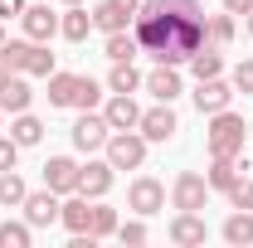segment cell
I'll return each mask as SVG.
<instances>
[{
	"label": "cell",
	"mask_w": 253,
	"mask_h": 248,
	"mask_svg": "<svg viewBox=\"0 0 253 248\" xmlns=\"http://www.w3.org/2000/svg\"><path fill=\"white\" fill-rule=\"evenodd\" d=\"M131 34H136L141 54L180 68L205 44V5L200 0H141V10L131 20Z\"/></svg>",
	"instance_id": "obj_1"
},
{
	"label": "cell",
	"mask_w": 253,
	"mask_h": 248,
	"mask_svg": "<svg viewBox=\"0 0 253 248\" xmlns=\"http://www.w3.org/2000/svg\"><path fill=\"white\" fill-rule=\"evenodd\" d=\"M244 117L239 112H210V131H205V141H210V156H244Z\"/></svg>",
	"instance_id": "obj_2"
},
{
	"label": "cell",
	"mask_w": 253,
	"mask_h": 248,
	"mask_svg": "<svg viewBox=\"0 0 253 248\" xmlns=\"http://www.w3.org/2000/svg\"><path fill=\"white\" fill-rule=\"evenodd\" d=\"M102 151L112 161V170H136V165L146 161V136H141V131H112Z\"/></svg>",
	"instance_id": "obj_3"
},
{
	"label": "cell",
	"mask_w": 253,
	"mask_h": 248,
	"mask_svg": "<svg viewBox=\"0 0 253 248\" xmlns=\"http://www.w3.org/2000/svg\"><path fill=\"white\" fill-rule=\"evenodd\" d=\"M68 136H73V146H78L83 156H93V151H102V146H107L112 126H107V117H102V112H93V107H88V112L73 122V131H68Z\"/></svg>",
	"instance_id": "obj_4"
},
{
	"label": "cell",
	"mask_w": 253,
	"mask_h": 248,
	"mask_svg": "<svg viewBox=\"0 0 253 248\" xmlns=\"http://www.w3.org/2000/svg\"><path fill=\"white\" fill-rule=\"evenodd\" d=\"M170 205L175 209H205L210 205V180L200 170H180L175 185H170Z\"/></svg>",
	"instance_id": "obj_5"
},
{
	"label": "cell",
	"mask_w": 253,
	"mask_h": 248,
	"mask_svg": "<svg viewBox=\"0 0 253 248\" xmlns=\"http://www.w3.org/2000/svg\"><path fill=\"white\" fill-rule=\"evenodd\" d=\"M126 205L136 209V214H156V209H166V185H161L156 175H136L131 180V190H126Z\"/></svg>",
	"instance_id": "obj_6"
},
{
	"label": "cell",
	"mask_w": 253,
	"mask_h": 248,
	"mask_svg": "<svg viewBox=\"0 0 253 248\" xmlns=\"http://www.w3.org/2000/svg\"><path fill=\"white\" fill-rule=\"evenodd\" d=\"M78 175H83V165L73 156H49L44 161V185L54 190V195H73L78 190Z\"/></svg>",
	"instance_id": "obj_7"
},
{
	"label": "cell",
	"mask_w": 253,
	"mask_h": 248,
	"mask_svg": "<svg viewBox=\"0 0 253 248\" xmlns=\"http://www.w3.org/2000/svg\"><path fill=\"white\" fill-rule=\"evenodd\" d=\"M59 205H63V200L44 185V190H30L20 209H25V219H30L34 229H49V224H59Z\"/></svg>",
	"instance_id": "obj_8"
},
{
	"label": "cell",
	"mask_w": 253,
	"mask_h": 248,
	"mask_svg": "<svg viewBox=\"0 0 253 248\" xmlns=\"http://www.w3.org/2000/svg\"><path fill=\"white\" fill-rule=\"evenodd\" d=\"M175 112H170V102H156V107H146L141 112V122H136V131L146 136V141H170L175 136Z\"/></svg>",
	"instance_id": "obj_9"
},
{
	"label": "cell",
	"mask_w": 253,
	"mask_h": 248,
	"mask_svg": "<svg viewBox=\"0 0 253 248\" xmlns=\"http://www.w3.org/2000/svg\"><path fill=\"white\" fill-rule=\"evenodd\" d=\"M205 239H210V229H205L200 209H180V214L170 219V244L175 248H200Z\"/></svg>",
	"instance_id": "obj_10"
},
{
	"label": "cell",
	"mask_w": 253,
	"mask_h": 248,
	"mask_svg": "<svg viewBox=\"0 0 253 248\" xmlns=\"http://www.w3.org/2000/svg\"><path fill=\"white\" fill-rule=\"evenodd\" d=\"M234 102V88L224 78H195V107L200 112H224Z\"/></svg>",
	"instance_id": "obj_11"
},
{
	"label": "cell",
	"mask_w": 253,
	"mask_h": 248,
	"mask_svg": "<svg viewBox=\"0 0 253 248\" xmlns=\"http://www.w3.org/2000/svg\"><path fill=\"white\" fill-rule=\"evenodd\" d=\"M117 180V170H112V161H88L83 165V175H78V195H88V200H102L107 190Z\"/></svg>",
	"instance_id": "obj_12"
},
{
	"label": "cell",
	"mask_w": 253,
	"mask_h": 248,
	"mask_svg": "<svg viewBox=\"0 0 253 248\" xmlns=\"http://www.w3.org/2000/svg\"><path fill=\"white\" fill-rule=\"evenodd\" d=\"M20 20H25V34H30L34 44H49V39L59 34V15H54L49 5H25Z\"/></svg>",
	"instance_id": "obj_13"
},
{
	"label": "cell",
	"mask_w": 253,
	"mask_h": 248,
	"mask_svg": "<svg viewBox=\"0 0 253 248\" xmlns=\"http://www.w3.org/2000/svg\"><path fill=\"white\" fill-rule=\"evenodd\" d=\"M102 117H107V126H112V131H136L141 107L131 102V93H112V102L102 107Z\"/></svg>",
	"instance_id": "obj_14"
},
{
	"label": "cell",
	"mask_w": 253,
	"mask_h": 248,
	"mask_svg": "<svg viewBox=\"0 0 253 248\" xmlns=\"http://www.w3.org/2000/svg\"><path fill=\"white\" fill-rule=\"evenodd\" d=\"M59 224H63V229H68V234H83V229L93 224V200L73 190V195H68V200H63V205H59Z\"/></svg>",
	"instance_id": "obj_15"
},
{
	"label": "cell",
	"mask_w": 253,
	"mask_h": 248,
	"mask_svg": "<svg viewBox=\"0 0 253 248\" xmlns=\"http://www.w3.org/2000/svg\"><path fill=\"white\" fill-rule=\"evenodd\" d=\"M244 170H249V161H244V156H214V161H210V170H205V180H210V190H229Z\"/></svg>",
	"instance_id": "obj_16"
},
{
	"label": "cell",
	"mask_w": 253,
	"mask_h": 248,
	"mask_svg": "<svg viewBox=\"0 0 253 248\" xmlns=\"http://www.w3.org/2000/svg\"><path fill=\"white\" fill-rule=\"evenodd\" d=\"M146 93L156 97V102H175V97H180V73H175L170 63H156V68L146 73Z\"/></svg>",
	"instance_id": "obj_17"
},
{
	"label": "cell",
	"mask_w": 253,
	"mask_h": 248,
	"mask_svg": "<svg viewBox=\"0 0 253 248\" xmlns=\"http://www.w3.org/2000/svg\"><path fill=\"white\" fill-rule=\"evenodd\" d=\"M30 102H34V88L25 83V78H5V88H0V112H30Z\"/></svg>",
	"instance_id": "obj_18"
},
{
	"label": "cell",
	"mask_w": 253,
	"mask_h": 248,
	"mask_svg": "<svg viewBox=\"0 0 253 248\" xmlns=\"http://www.w3.org/2000/svg\"><path fill=\"white\" fill-rule=\"evenodd\" d=\"M224 244H234V248H249L253 244V209H234V214L224 219Z\"/></svg>",
	"instance_id": "obj_19"
},
{
	"label": "cell",
	"mask_w": 253,
	"mask_h": 248,
	"mask_svg": "<svg viewBox=\"0 0 253 248\" xmlns=\"http://www.w3.org/2000/svg\"><path fill=\"white\" fill-rule=\"evenodd\" d=\"M59 34H63V39H73V44H83V39L93 34V15H88L83 5H68V15L59 20Z\"/></svg>",
	"instance_id": "obj_20"
},
{
	"label": "cell",
	"mask_w": 253,
	"mask_h": 248,
	"mask_svg": "<svg viewBox=\"0 0 253 248\" xmlns=\"http://www.w3.org/2000/svg\"><path fill=\"white\" fill-rule=\"evenodd\" d=\"M78 97V73H49V107H73Z\"/></svg>",
	"instance_id": "obj_21"
},
{
	"label": "cell",
	"mask_w": 253,
	"mask_h": 248,
	"mask_svg": "<svg viewBox=\"0 0 253 248\" xmlns=\"http://www.w3.org/2000/svg\"><path fill=\"white\" fill-rule=\"evenodd\" d=\"M30 54H34V39H5V44H0V63H5L10 73H25V68H30Z\"/></svg>",
	"instance_id": "obj_22"
},
{
	"label": "cell",
	"mask_w": 253,
	"mask_h": 248,
	"mask_svg": "<svg viewBox=\"0 0 253 248\" xmlns=\"http://www.w3.org/2000/svg\"><path fill=\"white\" fill-rule=\"evenodd\" d=\"M136 54H141V44H136V34H131V30L107 34V59H112V63H131Z\"/></svg>",
	"instance_id": "obj_23"
},
{
	"label": "cell",
	"mask_w": 253,
	"mask_h": 248,
	"mask_svg": "<svg viewBox=\"0 0 253 248\" xmlns=\"http://www.w3.org/2000/svg\"><path fill=\"white\" fill-rule=\"evenodd\" d=\"M30 239H34L30 219H5L0 224V248H30Z\"/></svg>",
	"instance_id": "obj_24"
},
{
	"label": "cell",
	"mask_w": 253,
	"mask_h": 248,
	"mask_svg": "<svg viewBox=\"0 0 253 248\" xmlns=\"http://www.w3.org/2000/svg\"><path fill=\"white\" fill-rule=\"evenodd\" d=\"M190 73H195V78H219V73H224L219 49H214V44H200V54L190 59Z\"/></svg>",
	"instance_id": "obj_25"
},
{
	"label": "cell",
	"mask_w": 253,
	"mask_h": 248,
	"mask_svg": "<svg viewBox=\"0 0 253 248\" xmlns=\"http://www.w3.org/2000/svg\"><path fill=\"white\" fill-rule=\"evenodd\" d=\"M10 136L20 141V146H39V136H44V122L30 117V112H15V122H10Z\"/></svg>",
	"instance_id": "obj_26"
},
{
	"label": "cell",
	"mask_w": 253,
	"mask_h": 248,
	"mask_svg": "<svg viewBox=\"0 0 253 248\" xmlns=\"http://www.w3.org/2000/svg\"><path fill=\"white\" fill-rule=\"evenodd\" d=\"M25 195H30V185H25L15 170H0V205H5V209H20Z\"/></svg>",
	"instance_id": "obj_27"
},
{
	"label": "cell",
	"mask_w": 253,
	"mask_h": 248,
	"mask_svg": "<svg viewBox=\"0 0 253 248\" xmlns=\"http://www.w3.org/2000/svg\"><path fill=\"white\" fill-rule=\"evenodd\" d=\"M234 34H239V25H234V15H229V10H224V15H214V20H205V44H214V49H219V44H229Z\"/></svg>",
	"instance_id": "obj_28"
},
{
	"label": "cell",
	"mask_w": 253,
	"mask_h": 248,
	"mask_svg": "<svg viewBox=\"0 0 253 248\" xmlns=\"http://www.w3.org/2000/svg\"><path fill=\"white\" fill-rule=\"evenodd\" d=\"M141 83H146V78H141L131 63H112V73H107V88H112V93H136Z\"/></svg>",
	"instance_id": "obj_29"
},
{
	"label": "cell",
	"mask_w": 253,
	"mask_h": 248,
	"mask_svg": "<svg viewBox=\"0 0 253 248\" xmlns=\"http://www.w3.org/2000/svg\"><path fill=\"white\" fill-rule=\"evenodd\" d=\"M93 30H102V34H117V30H131V20H126V15H117V10H112V5L102 0V5L93 10Z\"/></svg>",
	"instance_id": "obj_30"
},
{
	"label": "cell",
	"mask_w": 253,
	"mask_h": 248,
	"mask_svg": "<svg viewBox=\"0 0 253 248\" xmlns=\"http://www.w3.org/2000/svg\"><path fill=\"white\" fill-rule=\"evenodd\" d=\"M97 97H102V83L78 73V97H73V107H78V112H88V107H97Z\"/></svg>",
	"instance_id": "obj_31"
},
{
	"label": "cell",
	"mask_w": 253,
	"mask_h": 248,
	"mask_svg": "<svg viewBox=\"0 0 253 248\" xmlns=\"http://www.w3.org/2000/svg\"><path fill=\"white\" fill-rule=\"evenodd\" d=\"M88 229H93L97 239L117 234V209H107V205H97V200H93V224H88Z\"/></svg>",
	"instance_id": "obj_32"
},
{
	"label": "cell",
	"mask_w": 253,
	"mask_h": 248,
	"mask_svg": "<svg viewBox=\"0 0 253 248\" xmlns=\"http://www.w3.org/2000/svg\"><path fill=\"white\" fill-rule=\"evenodd\" d=\"M25 73H34V78H49V73H54V54H49V44H34L30 68H25Z\"/></svg>",
	"instance_id": "obj_33"
},
{
	"label": "cell",
	"mask_w": 253,
	"mask_h": 248,
	"mask_svg": "<svg viewBox=\"0 0 253 248\" xmlns=\"http://www.w3.org/2000/svg\"><path fill=\"white\" fill-rule=\"evenodd\" d=\"M224 195H229V205H234V209H253V180H244V175L224 190Z\"/></svg>",
	"instance_id": "obj_34"
},
{
	"label": "cell",
	"mask_w": 253,
	"mask_h": 248,
	"mask_svg": "<svg viewBox=\"0 0 253 248\" xmlns=\"http://www.w3.org/2000/svg\"><path fill=\"white\" fill-rule=\"evenodd\" d=\"M117 239H122V244H131V248H141L146 239H151V229H146L141 219H131V224H117Z\"/></svg>",
	"instance_id": "obj_35"
},
{
	"label": "cell",
	"mask_w": 253,
	"mask_h": 248,
	"mask_svg": "<svg viewBox=\"0 0 253 248\" xmlns=\"http://www.w3.org/2000/svg\"><path fill=\"white\" fill-rule=\"evenodd\" d=\"M15 161H20V141L15 136H0V170H15Z\"/></svg>",
	"instance_id": "obj_36"
},
{
	"label": "cell",
	"mask_w": 253,
	"mask_h": 248,
	"mask_svg": "<svg viewBox=\"0 0 253 248\" xmlns=\"http://www.w3.org/2000/svg\"><path fill=\"white\" fill-rule=\"evenodd\" d=\"M234 93H253V59H244L234 68Z\"/></svg>",
	"instance_id": "obj_37"
},
{
	"label": "cell",
	"mask_w": 253,
	"mask_h": 248,
	"mask_svg": "<svg viewBox=\"0 0 253 248\" xmlns=\"http://www.w3.org/2000/svg\"><path fill=\"white\" fill-rule=\"evenodd\" d=\"M117 15H126V20H136V10H141V0H107Z\"/></svg>",
	"instance_id": "obj_38"
},
{
	"label": "cell",
	"mask_w": 253,
	"mask_h": 248,
	"mask_svg": "<svg viewBox=\"0 0 253 248\" xmlns=\"http://www.w3.org/2000/svg\"><path fill=\"white\" fill-rule=\"evenodd\" d=\"M25 5H30V0H0V20H10V15H25Z\"/></svg>",
	"instance_id": "obj_39"
},
{
	"label": "cell",
	"mask_w": 253,
	"mask_h": 248,
	"mask_svg": "<svg viewBox=\"0 0 253 248\" xmlns=\"http://www.w3.org/2000/svg\"><path fill=\"white\" fill-rule=\"evenodd\" d=\"M224 10H229V15H249L253 0H224Z\"/></svg>",
	"instance_id": "obj_40"
},
{
	"label": "cell",
	"mask_w": 253,
	"mask_h": 248,
	"mask_svg": "<svg viewBox=\"0 0 253 248\" xmlns=\"http://www.w3.org/2000/svg\"><path fill=\"white\" fill-rule=\"evenodd\" d=\"M5 78H10V68H5V63H0V88H5Z\"/></svg>",
	"instance_id": "obj_41"
},
{
	"label": "cell",
	"mask_w": 253,
	"mask_h": 248,
	"mask_svg": "<svg viewBox=\"0 0 253 248\" xmlns=\"http://www.w3.org/2000/svg\"><path fill=\"white\" fill-rule=\"evenodd\" d=\"M249 39H253V10H249Z\"/></svg>",
	"instance_id": "obj_42"
},
{
	"label": "cell",
	"mask_w": 253,
	"mask_h": 248,
	"mask_svg": "<svg viewBox=\"0 0 253 248\" xmlns=\"http://www.w3.org/2000/svg\"><path fill=\"white\" fill-rule=\"evenodd\" d=\"M0 44H5V20H0Z\"/></svg>",
	"instance_id": "obj_43"
},
{
	"label": "cell",
	"mask_w": 253,
	"mask_h": 248,
	"mask_svg": "<svg viewBox=\"0 0 253 248\" xmlns=\"http://www.w3.org/2000/svg\"><path fill=\"white\" fill-rule=\"evenodd\" d=\"M63 5H83V0H63Z\"/></svg>",
	"instance_id": "obj_44"
},
{
	"label": "cell",
	"mask_w": 253,
	"mask_h": 248,
	"mask_svg": "<svg viewBox=\"0 0 253 248\" xmlns=\"http://www.w3.org/2000/svg\"><path fill=\"white\" fill-rule=\"evenodd\" d=\"M0 117H5V112H0Z\"/></svg>",
	"instance_id": "obj_45"
}]
</instances>
